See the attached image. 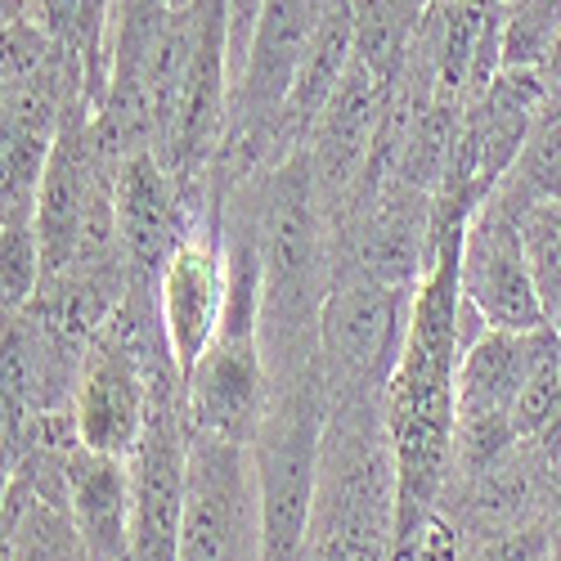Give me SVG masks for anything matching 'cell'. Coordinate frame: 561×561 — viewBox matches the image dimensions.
Masks as SVG:
<instances>
[{"mask_svg":"<svg viewBox=\"0 0 561 561\" xmlns=\"http://www.w3.org/2000/svg\"><path fill=\"white\" fill-rule=\"evenodd\" d=\"M417 288H400L387 278L346 265L319 310V368L329 400L337 396H387L396 373L409 306Z\"/></svg>","mask_w":561,"mask_h":561,"instance_id":"cell-1","label":"cell"},{"mask_svg":"<svg viewBox=\"0 0 561 561\" xmlns=\"http://www.w3.org/2000/svg\"><path fill=\"white\" fill-rule=\"evenodd\" d=\"M561 342L552 323L512 333V329H485L472 346L458 355L454 373V462L458 467H490L512 440V413L535 378L543 355Z\"/></svg>","mask_w":561,"mask_h":561,"instance_id":"cell-2","label":"cell"},{"mask_svg":"<svg viewBox=\"0 0 561 561\" xmlns=\"http://www.w3.org/2000/svg\"><path fill=\"white\" fill-rule=\"evenodd\" d=\"M175 561H265L261 485L252 445L194 432L190 494Z\"/></svg>","mask_w":561,"mask_h":561,"instance_id":"cell-3","label":"cell"},{"mask_svg":"<svg viewBox=\"0 0 561 561\" xmlns=\"http://www.w3.org/2000/svg\"><path fill=\"white\" fill-rule=\"evenodd\" d=\"M530 203L512 190L507 175L472 207L462 229V256H458V293L472 301L490 329H512L526 333L548 323L526 233H522V211Z\"/></svg>","mask_w":561,"mask_h":561,"instance_id":"cell-4","label":"cell"},{"mask_svg":"<svg viewBox=\"0 0 561 561\" xmlns=\"http://www.w3.org/2000/svg\"><path fill=\"white\" fill-rule=\"evenodd\" d=\"M162 373H180L175 359H145L117 329V319H108L81 351L77 391L68 404L81 449L126 462L149 427L153 378H162Z\"/></svg>","mask_w":561,"mask_h":561,"instance_id":"cell-5","label":"cell"},{"mask_svg":"<svg viewBox=\"0 0 561 561\" xmlns=\"http://www.w3.org/2000/svg\"><path fill=\"white\" fill-rule=\"evenodd\" d=\"M158 310L171 359L180 378H190L198 359L220 337V323L229 310V252L220 243V216L203 211L184 239L175 243L171 261L158 278Z\"/></svg>","mask_w":561,"mask_h":561,"instance_id":"cell-6","label":"cell"},{"mask_svg":"<svg viewBox=\"0 0 561 561\" xmlns=\"http://www.w3.org/2000/svg\"><path fill=\"white\" fill-rule=\"evenodd\" d=\"M68 507L85 561H130V467L90 449L68 458Z\"/></svg>","mask_w":561,"mask_h":561,"instance_id":"cell-7","label":"cell"},{"mask_svg":"<svg viewBox=\"0 0 561 561\" xmlns=\"http://www.w3.org/2000/svg\"><path fill=\"white\" fill-rule=\"evenodd\" d=\"M507 184L526 203H557L561 198V104L548 95L526 145L507 171Z\"/></svg>","mask_w":561,"mask_h":561,"instance_id":"cell-8","label":"cell"},{"mask_svg":"<svg viewBox=\"0 0 561 561\" xmlns=\"http://www.w3.org/2000/svg\"><path fill=\"white\" fill-rule=\"evenodd\" d=\"M522 233H526V252H530V270H535L548 323L561 333V198L530 203L522 211Z\"/></svg>","mask_w":561,"mask_h":561,"instance_id":"cell-9","label":"cell"},{"mask_svg":"<svg viewBox=\"0 0 561 561\" xmlns=\"http://www.w3.org/2000/svg\"><path fill=\"white\" fill-rule=\"evenodd\" d=\"M472 561H552V539L539 526L507 530V535L472 548Z\"/></svg>","mask_w":561,"mask_h":561,"instance_id":"cell-10","label":"cell"},{"mask_svg":"<svg viewBox=\"0 0 561 561\" xmlns=\"http://www.w3.org/2000/svg\"><path fill=\"white\" fill-rule=\"evenodd\" d=\"M539 72H543L548 95L561 104V27H557L552 41H548V50H543V59H539Z\"/></svg>","mask_w":561,"mask_h":561,"instance_id":"cell-11","label":"cell"},{"mask_svg":"<svg viewBox=\"0 0 561 561\" xmlns=\"http://www.w3.org/2000/svg\"><path fill=\"white\" fill-rule=\"evenodd\" d=\"M162 5H167V10H175V14H180V10H190V5H194V0H162Z\"/></svg>","mask_w":561,"mask_h":561,"instance_id":"cell-12","label":"cell"},{"mask_svg":"<svg viewBox=\"0 0 561 561\" xmlns=\"http://www.w3.org/2000/svg\"><path fill=\"white\" fill-rule=\"evenodd\" d=\"M458 561H472V552H462V557H458Z\"/></svg>","mask_w":561,"mask_h":561,"instance_id":"cell-13","label":"cell"}]
</instances>
